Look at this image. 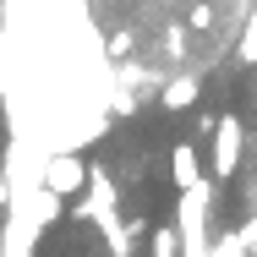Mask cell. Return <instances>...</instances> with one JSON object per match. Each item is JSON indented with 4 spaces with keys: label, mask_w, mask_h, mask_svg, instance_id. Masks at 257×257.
I'll list each match as a JSON object with an SVG mask.
<instances>
[{
    "label": "cell",
    "mask_w": 257,
    "mask_h": 257,
    "mask_svg": "<svg viewBox=\"0 0 257 257\" xmlns=\"http://www.w3.org/2000/svg\"><path fill=\"white\" fill-rule=\"evenodd\" d=\"M0 257H33L44 230L60 219V197L44 186H28V192H11V208H0Z\"/></svg>",
    "instance_id": "1"
},
{
    "label": "cell",
    "mask_w": 257,
    "mask_h": 257,
    "mask_svg": "<svg viewBox=\"0 0 257 257\" xmlns=\"http://www.w3.org/2000/svg\"><path fill=\"white\" fill-rule=\"evenodd\" d=\"M77 213H88L93 224H99L104 246L109 257H132V235H137V224H126L120 219V203H115V181H109V170L99 164H88V181H82V208Z\"/></svg>",
    "instance_id": "2"
},
{
    "label": "cell",
    "mask_w": 257,
    "mask_h": 257,
    "mask_svg": "<svg viewBox=\"0 0 257 257\" xmlns=\"http://www.w3.org/2000/svg\"><path fill=\"white\" fill-rule=\"evenodd\" d=\"M208 213H213V181L181 192V203H175V224H170V230H175V252H181V257H208V252H213Z\"/></svg>",
    "instance_id": "3"
},
{
    "label": "cell",
    "mask_w": 257,
    "mask_h": 257,
    "mask_svg": "<svg viewBox=\"0 0 257 257\" xmlns=\"http://www.w3.org/2000/svg\"><path fill=\"white\" fill-rule=\"evenodd\" d=\"M241 154H246V120L241 115H219L213 120V154H208V181H230L241 170Z\"/></svg>",
    "instance_id": "4"
},
{
    "label": "cell",
    "mask_w": 257,
    "mask_h": 257,
    "mask_svg": "<svg viewBox=\"0 0 257 257\" xmlns=\"http://www.w3.org/2000/svg\"><path fill=\"white\" fill-rule=\"evenodd\" d=\"M82 181H88V164L71 154V148L44 154V164H39V186H44V192H55V197L66 203V197H77V192H82Z\"/></svg>",
    "instance_id": "5"
},
{
    "label": "cell",
    "mask_w": 257,
    "mask_h": 257,
    "mask_svg": "<svg viewBox=\"0 0 257 257\" xmlns=\"http://www.w3.org/2000/svg\"><path fill=\"white\" fill-rule=\"evenodd\" d=\"M170 181H175V192H192V186H203V181H208L203 154H197L192 143H175V148H170Z\"/></svg>",
    "instance_id": "6"
},
{
    "label": "cell",
    "mask_w": 257,
    "mask_h": 257,
    "mask_svg": "<svg viewBox=\"0 0 257 257\" xmlns=\"http://www.w3.org/2000/svg\"><path fill=\"white\" fill-rule=\"evenodd\" d=\"M197 93H203V82H197L192 71H181V77H170V82H164L159 104H164V109H192V104H197Z\"/></svg>",
    "instance_id": "7"
},
{
    "label": "cell",
    "mask_w": 257,
    "mask_h": 257,
    "mask_svg": "<svg viewBox=\"0 0 257 257\" xmlns=\"http://www.w3.org/2000/svg\"><path fill=\"white\" fill-rule=\"evenodd\" d=\"M235 60H241V66H257V6H252V22H246V33H241V44H235Z\"/></svg>",
    "instance_id": "8"
},
{
    "label": "cell",
    "mask_w": 257,
    "mask_h": 257,
    "mask_svg": "<svg viewBox=\"0 0 257 257\" xmlns=\"http://www.w3.org/2000/svg\"><path fill=\"white\" fill-rule=\"evenodd\" d=\"M148 257H181L175 252V230L164 224V230H154V241H148Z\"/></svg>",
    "instance_id": "9"
}]
</instances>
